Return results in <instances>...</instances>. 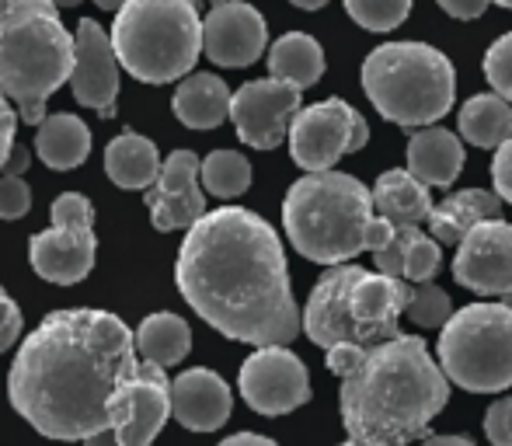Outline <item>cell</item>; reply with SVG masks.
<instances>
[{"mask_svg":"<svg viewBox=\"0 0 512 446\" xmlns=\"http://www.w3.org/2000/svg\"><path fill=\"white\" fill-rule=\"evenodd\" d=\"M95 227L84 220L53 223L49 230H39L28 241V262L46 283L56 286H74L88 279L95 269Z\"/></svg>","mask_w":512,"mask_h":446,"instance_id":"cell-18","label":"cell"},{"mask_svg":"<svg viewBox=\"0 0 512 446\" xmlns=\"http://www.w3.org/2000/svg\"><path fill=\"white\" fill-rule=\"evenodd\" d=\"M35 133V154L42 157V164L53 171H74L77 164L88 161L91 154V129L84 126V119L70 112L46 115L39 122Z\"/></svg>","mask_w":512,"mask_h":446,"instance_id":"cell-26","label":"cell"},{"mask_svg":"<svg viewBox=\"0 0 512 446\" xmlns=\"http://www.w3.org/2000/svg\"><path fill=\"white\" fill-rule=\"evenodd\" d=\"M485 77L495 95L512 102V32L499 35L485 53Z\"/></svg>","mask_w":512,"mask_h":446,"instance_id":"cell-33","label":"cell"},{"mask_svg":"<svg viewBox=\"0 0 512 446\" xmlns=\"http://www.w3.org/2000/svg\"><path fill=\"white\" fill-rule=\"evenodd\" d=\"M485 436L492 440V446H512V398H502L488 408Z\"/></svg>","mask_w":512,"mask_h":446,"instance_id":"cell-35","label":"cell"},{"mask_svg":"<svg viewBox=\"0 0 512 446\" xmlns=\"http://www.w3.org/2000/svg\"><path fill=\"white\" fill-rule=\"evenodd\" d=\"M77 35H70L56 0H0V91L18 105L21 122L39 126L49 95L70 84Z\"/></svg>","mask_w":512,"mask_h":446,"instance_id":"cell-4","label":"cell"},{"mask_svg":"<svg viewBox=\"0 0 512 446\" xmlns=\"http://www.w3.org/2000/svg\"><path fill=\"white\" fill-rule=\"evenodd\" d=\"M492 4V0H439V7H443L450 18L457 21H474L485 14V7Z\"/></svg>","mask_w":512,"mask_h":446,"instance_id":"cell-38","label":"cell"},{"mask_svg":"<svg viewBox=\"0 0 512 446\" xmlns=\"http://www.w3.org/2000/svg\"><path fill=\"white\" fill-rule=\"evenodd\" d=\"M241 398L258 415H290L310 401V373L304 359L286 345H262L241 366Z\"/></svg>","mask_w":512,"mask_h":446,"instance_id":"cell-11","label":"cell"},{"mask_svg":"<svg viewBox=\"0 0 512 446\" xmlns=\"http://www.w3.org/2000/svg\"><path fill=\"white\" fill-rule=\"evenodd\" d=\"M373 210L398 227H418V223H429L436 206L422 178H415L408 168H394L384 171L373 185Z\"/></svg>","mask_w":512,"mask_h":446,"instance_id":"cell-22","label":"cell"},{"mask_svg":"<svg viewBox=\"0 0 512 446\" xmlns=\"http://www.w3.org/2000/svg\"><path fill=\"white\" fill-rule=\"evenodd\" d=\"M422 446H474L471 436H425Z\"/></svg>","mask_w":512,"mask_h":446,"instance_id":"cell-41","label":"cell"},{"mask_svg":"<svg viewBox=\"0 0 512 446\" xmlns=\"http://www.w3.org/2000/svg\"><path fill=\"white\" fill-rule=\"evenodd\" d=\"M408 279L370 272L359 265H331L310 290L304 332L321 349L377 345L401 335L398 318L408 311Z\"/></svg>","mask_w":512,"mask_h":446,"instance_id":"cell-5","label":"cell"},{"mask_svg":"<svg viewBox=\"0 0 512 446\" xmlns=\"http://www.w3.org/2000/svg\"><path fill=\"white\" fill-rule=\"evenodd\" d=\"M453 279L481 297H509L512 293V223L485 220L457 244Z\"/></svg>","mask_w":512,"mask_h":446,"instance_id":"cell-13","label":"cell"},{"mask_svg":"<svg viewBox=\"0 0 512 446\" xmlns=\"http://www.w3.org/2000/svg\"><path fill=\"white\" fill-rule=\"evenodd\" d=\"M171 419V380L164 366L140 363L126 373L108 401V422L122 446H150Z\"/></svg>","mask_w":512,"mask_h":446,"instance_id":"cell-10","label":"cell"},{"mask_svg":"<svg viewBox=\"0 0 512 446\" xmlns=\"http://www.w3.org/2000/svg\"><path fill=\"white\" fill-rule=\"evenodd\" d=\"M356 109L342 98L307 105L290 126V157L304 171H328L335 161L352 150Z\"/></svg>","mask_w":512,"mask_h":446,"instance_id":"cell-15","label":"cell"},{"mask_svg":"<svg viewBox=\"0 0 512 446\" xmlns=\"http://www.w3.org/2000/svg\"><path fill=\"white\" fill-rule=\"evenodd\" d=\"M290 4L304 7V11H317V7H324V4H328V0H290Z\"/></svg>","mask_w":512,"mask_h":446,"instance_id":"cell-43","label":"cell"},{"mask_svg":"<svg viewBox=\"0 0 512 446\" xmlns=\"http://www.w3.org/2000/svg\"><path fill=\"white\" fill-rule=\"evenodd\" d=\"M147 210L157 230H189L206 217L203 161L192 150H171L161 175L147 189Z\"/></svg>","mask_w":512,"mask_h":446,"instance_id":"cell-14","label":"cell"},{"mask_svg":"<svg viewBox=\"0 0 512 446\" xmlns=\"http://www.w3.org/2000/svg\"><path fill=\"white\" fill-rule=\"evenodd\" d=\"M136 363V335L122 318L95 307L53 311L21 342L7 398L39 436L81 443L112 429L108 401Z\"/></svg>","mask_w":512,"mask_h":446,"instance_id":"cell-2","label":"cell"},{"mask_svg":"<svg viewBox=\"0 0 512 446\" xmlns=\"http://www.w3.org/2000/svg\"><path fill=\"white\" fill-rule=\"evenodd\" d=\"M345 11L366 32H391L411 14V0H345Z\"/></svg>","mask_w":512,"mask_h":446,"instance_id":"cell-31","label":"cell"},{"mask_svg":"<svg viewBox=\"0 0 512 446\" xmlns=\"http://www.w3.org/2000/svg\"><path fill=\"white\" fill-rule=\"evenodd\" d=\"M439 366L471 394L512 387V304L460 307L439 332Z\"/></svg>","mask_w":512,"mask_h":446,"instance_id":"cell-9","label":"cell"},{"mask_svg":"<svg viewBox=\"0 0 512 446\" xmlns=\"http://www.w3.org/2000/svg\"><path fill=\"white\" fill-rule=\"evenodd\" d=\"M105 175L112 178L119 189L129 192H147L161 175V154H157L154 140L133 133H119L105 147Z\"/></svg>","mask_w":512,"mask_h":446,"instance_id":"cell-24","label":"cell"},{"mask_svg":"<svg viewBox=\"0 0 512 446\" xmlns=\"http://www.w3.org/2000/svg\"><path fill=\"white\" fill-rule=\"evenodd\" d=\"M251 185V164L237 150H213L203 161V189L216 199H237Z\"/></svg>","mask_w":512,"mask_h":446,"instance_id":"cell-30","label":"cell"},{"mask_svg":"<svg viewBox=\"0 0 512 446\" xmlns=\"http://www.w3.org/2000/svg\"><path fill=\"white\" fill-rule=\"evenodd\" d=\"M492 4H499V7H509V11H512V0H492Z\"/></svg>","mask_w":512,"mask_h":446,"instance_id":"cell-46","label":"cell"},{"mask_svg":"<svg viewBox=\"0 0 512 446\" xmlns=\"http://www.w3.org/2000/svg\"><path fill=\"white\" fill-rule=\"evenodd\" d=\"M377 272H387L394 279H411V283H432V276L443 265V251L432 234L422 227H394L384 248L373 251Z\"/></svg>","mask_w":512,"mask_h":446,"instance_id":"cell-20","label":"cell"},{"mask_svg":"<svg viewBox=\"0 0 512 446\" xmlns=\"http://www.w3.org/2000/svg\"><path fill=\"white\" fill-rule=\"evenodd\" d=\"M373 192L345 171H307L290 185L283 223L290 244L310 262L342 265L366 251Z\"/></svg>","mask_w":512,"mask_h":446,"instance_id":"cell-6","label":"cell"},{"mask_svg":"<svg viewBox=\"0 0 512 446\" xmlns=\"http://www.w3.org/2000/svg\"><path fill=\"white\" fill-rule=\"evenodd\" d=\"M119 56H115L112 35L98 25L95 18H81L77 25V63L70 74V91L77 105L95 109L102 119L115 115V98H119Z\"/></svg>","mask_w":512,"mask_h":446,"instance_id":"cell-16","label":"cell"},{"mask_svg":"<svg viewBox=\"0 0 512 446\" xmlns=\"http://www.w3.org/2000/svg\"><path fill=\"white\" fill-rule=\"evenodd\" d=\"M492 178H495V192L502 196V203H512V136L495 150Z\"/></svg>","mask_w":512,"mask_h":446,"instance_id":"cell-36","label":"cell"},{"mask_svg":"<svg viewBox=\"0 0 512 446\" xmlns=\"http://www.w3.org/2000/svg\"><path fill=\"white\" fill-rule=\"evenodd\" d=\"M269 74L279 77V81L297 84L300 91L314 88L324 74L321 42L307 32H286L283 39H276L269 49Z\"/></svg>","mask_w":512,"mask_h":446,"instance_id":"cell-27","label":"cell"},{"mask_svg":"<svg viewBox=\"0 0 512 446\" xmlns=\"http://www.w3.org/2000/svg\"><path fill=\"white\" fill-rule=\"evenodd\" d=\"M81 0H56V7H77Z\"/></svg>","mask_w":512,"mask_h":446,"instance_id":"cell-45","label":"cell"},{"mask_svg":"<svg viewBox=\"0 0 512 446\" xmlns=\"http://www.w3.org/2000/svg\"><path fill=\"white\" fill-rule=\"evenodd\" d=\"M230 88L216 74H189L178 84L171 109L178 122L189 129H216L223 119H230Z\"/></svg>","mask_w":512,"mask_h":446,"instance_id":"cell-25","label":"cell"},{"mask_svg":"<svg viewBox=\"0 0 512 446\" xmlns=\"http://www.w3.org/2000/svg\"><path fill=\"white\" fill-rule=\"evenodd\" d=\"M363 91L387 122L425 129L453 109L457 70L425 42H384L363 63Z\"/></svg>","mask_w":512,"mask_h":446,"instance_id":"cell-8","label":"cell"},{"mask_svg":"<svg viewBox=\"0 0 512 446\" xmlns=\"http://www.w3.org/2000/svg\"><path fill=\"white\" fill-rule=\"evenodd\" d=\"M460 140L481 150H499L512 136V102L502 95H474L457 115Z\"/></svg>","mask_w":512,"mask_h":446,"instance_id":"cell-28","label":"cell"},{"mask_svg":"<svg viewBox=\"0 0 512 446\" xmlns=\"http://www.w3.org/2000/svg\"><path fill=\"white\" fill-rule=\"evenodd\" d=\"M464 168V143L443 126H425L408 140V171L429 189H450Z\"/></svg>","mask_w":512,"mask_h":446,"instance_id":"cell-21","label":"cell"},{"mask_svg":"<svg viewBox=\"0 0 512 446\" xmlns=\"http://www.w3.org/2000/svg\"><path fill=\"white\" fill-rule=\"evenodd\" d=\"M328 370L342 377L338 405L349 440L363 446H408L429 433L450 401V377L425 338L394 335L377 345H335Z\"/></svg>","mask_w":512,"mask_h":446,"instance_id":"cell-3","label":"cell"},{"mask_svg":"<svg viewBox=\"0 0 512 446\" xmlns=\"http://www.w3.org/2000/svg\"><path fill=\"white\" fill-rule=\"evenodd\" d=\"M189 349H192L189 321L171 311L150 314V318H143V325L136 328V352H140V359H147V363L175 366L189 356Z\"/></svg>","mask_w":512,"mask_h":446,"instance_id":"cell-29","label":"cell"},{"mask_svg":"<svg viewBox=\"0 0 512 446\" xmlns=\"http://www.w3.org/2000/svg\"><path fill=\"white\" fill-rule=\"evenodd\" d=\"M220 446H279V443L258 433H237V436H230V440H223Z\"/></svg>","mask_w":512,"mask_h":446,"instance_id":"cell-40","label":"cell"},{"mask_svg":"<svg viewBox=\"0 0 512 446\" xmlns=\"http://www.w3.org/2000/svg\"><path fill=\"white\" fill-rule=\"evenodd\" d=\"M175 279L192 311L234 342L290 345L304 328L283 241L241 206L213 210L185 230Z\"/></svg>","mask_w":512,"mask_h":446,"instance_id":"cell-1","label":"cell"},{"mask_svg":"<svg viewBox=\"0 0 512 446\" xmlns=\"http://www.w3.org/2000/svg\"><path fill=\"white\" fill-rule=\"evenodd\" d=\"M25 168H28V150L21 147V143H14L11 157H7V164H4V175H25Z\"/></svg>","mask_w":512,"mask_h":446,"instance_id":"cell-39","label":"cell"},{"mask_svg":"<svg viewBox=\"0 0 512 446\" xmlns=\"http://www.w3.org/2000/svg\"><path fill=\"white\" fill-rule=\"evenodd\" d=\"M98 7H102V11H119L122 4H126V0H95Z\"/></svg>","mask_w":512,"mask_h":446,"instance_id":"cell-44","label":"cell"},{"mask_svg":"<svg viewBox=\"0 0 512 446\" xmlns=\"http://www.w3.org/2000/svg\"><path fill=\"white\" fill-rule=\"evenodd\" d=\"M405 314L418 328H443L453 318V307L446 290H439L436 283H415L411 286V300Z\"/></svg>","mask_w":512,"mask_h":446,"instance_id":"cell-32","label":"cell"},{"mask_svg":"<svg viewBox=\"0 0 512 446\" xmlns=\"http://www.w3.org/2000/svg\"><path fill=\"white\" fill-rule=\"evenodd\" d=\"M265 42V18L244 0H220L203 18V53L216 67H251L265 53Z\"/></svg>","mask_w":512,"mask_h":446,"instance_id":"cell-17","label":"cell"},{"mask_svg":"<svg viewBox=\"0 0 512 446\" xmlns=\"http://www.w3.org/2000/svg\"><path fill=\"white\" fill-rule=\"evenodd\" d=\"M14 129H18V112L11 109V98L0 91V175H4V164L14 150Z\"/></svg>","mask_w":512,"mask_h":446,"instance_id":"cell-37","label":"cell"},{"mask_svg":"<svg viewBox=\"0 0 512 446\" xmlns=\"http://www.w3.org/2000/svg\"><path fill=\"white\" fill-rule=\"evenodd\" d=\"M230 412H234V394L220 373L192 366L171 380V415L192 433H216L227 426Z\"/></svg>","mask_w":512,"mask_h":446,"instance_id":"cell-19","label":"cell"},{"mask_svg":"<svg viewBox=\"0 0 512 446\" xmlns=\"http://www.w3.org/2000/svg\"><path fill=\"white\" fill-rule=\"evenodd\" d=\"M81 446H122V443L115 440L112 429H102V433H95V436H88V440H81Z\"/></svg>","mask_w":512,"mask_h":446,"instance_id":"cell-42","label":"cell"},{"mask_svg":"<svg viewBox=\"0 0 512 446\" xmlns=\"http://www.w3.org/2000/svg\"><path fill=\"white\" fill-rule=\"evenodd\" d=\"M502 213V196L488 189H464L446 196L443 203L432 210L429 230L439 244H460L478 223L495 220Z\"/></svg>","mask_w":512,"mask_h":446,"instance_id":"cell-23","label":"cell"},{"mask_svg":"<svg viewBox=\"0 0 512 446\" xmlns=\"http://www.w3.org/2000/svg\"><path fill=\"white\" fill-rule=\"evenodd\" d=\"M300 88L279 77H265V81H248L234 91L230 98V122H234L237 136L255 150H272L283 140H290V126L297 119Z\"/></svg>","mask_w":512,"mask_h":446,"instance_id":"cell-12","label":"cell"},{"mask_svg":"<svg viewBox=\"0 0 512 446\" xmlns=\"http://www.w3.org/2000/svg\"><path fill=\"white\" fill-rule=\"evenodd\" d=\"M108 35L122 70L143 84L182 81L203 53L196 0H126Z\"/></svg>","mask_w":512,"mask_h":446,"instance_id":"cell-7","label":"cell"},{"mask_svg":"<svg viewBox=\"0 0 512 446\" xmlns=\"http://www.w3.org/2000/svg\"><path fill=\"white\" fill-rule=\"evenodd\" d=\"M342 446H363V443H356V440H349V443H342Z\"/></svg>","mask_w":512,"mask_h":446,"instance_id":"cell-47","label":"cell"},{"mask_svg":"<svg viewBox=\"0 0 512 446\" xmlns=\"http://www.w3.org/2000/svg\"><path fill=\"white\" fill-rule=\"evenodd\" d=\"M32 210V189L21 175H0V220H21Z\"/></svg>","mask_w":512,"mask_h":446,"instance_id":"cell-34","label":"cell"}]
</instances>
